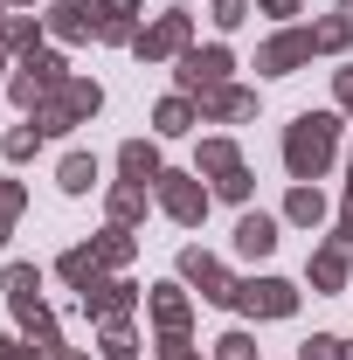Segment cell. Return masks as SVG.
<instances>
[{
    "mask_svg": "<svg viewBox=\"0 0 353 360\" xmlns=\"http://www.w3.org/2000/svg\"><path fill=\"white\" fill-rule=\"evenodd\" d=\"M97 111H104V90L90 84V77H70L63 90H49V97L28 111V118L42 125V139H63V132H77V125H90Z\"/></svg>",
    "mask_w": 353,
    "mask_h": 360,
    "instance_id": "cell-3",
    "label": "cell"
},
{
    "mask_svg": "<svg viewBox=\"0 0 353 360\" xmlns=\"http://www.w3.org/2000/svg\"><path fill=\"white\" fill-rule=\"evenodd\" d=\"M0 360H49L35 340H14V333H0Z\"/></svg>",
    "mask_w": 353,
    "mask_h": 360,
    "instance_id": "cell-35",
    "label": "cell"
},
{
    "mask_svg": "<svg viewBox=\"0 0 353 360\" xmlns=\"http://www.w3.org/2000/svg\"><path fill=\"white\" fill-rule=\"evenodd\" d=\"M0 291H7V305H14L21 340H35V347L56 360V354H63V326H56V312L42 305V270H35V264H7V270H0Z\"/></svg>",
    "mask_w": 353,
    "mask_h": 360,
    "instance_id": "cell-1",
    "label": "cell"
},
{
    "mask_svg": "<svg viewBox=\"0 0 353 360\" xmlns=\"http://www.w3.org/2000/svg\"><path fill=\"white\" fill-rule=\"evenodd\" d=\"M180 284H194L208 305H236V277H229V264L208 257V250H180Z\"/></svg>",
    "mask_w": 353,
    "mask_h": 360,
    "instance_id": "cell-9",
    "label": "cell"
},
{
    "mask_svg": "<svg viewBox=\"0 0 353 360\" xmlns=\"http://www.w3.org/2000/svg\"><path fill=\"white\" fill-rule=\"evenodd\" d=\"M118 174L132 180V187H153V180L167 174V167H160V146H153V139H125V146H118Z\"/></svg>",
    "mask_w": 353,
    "mask_h": 360,
    "instance_id": "cell-18",
    "label": "cell"
},
{
    "mask_svg": "<svg viewBox=\"0 0 353 360\" xmlns=\"http://www.w3.org/2000/svg\"><path fill=\"white\" fill-rule=\"evenodd\" d=\"M270 250H277V215H264V208H243V222H236V257L264 264Z\"/></svg>",
    "mask_w": 353,
    "mask_h": 360,
    "instance_id": "cell-16",
    "label": "cell"
},
{
    "mask_svg": "<svg viewBox=\"0 0 353 360\" xmlns=\"http://www.w3.org/2000/svg\"><path fill=\"white\" fill-rule=\"evenodd\" d=\"M0 21H7V14H0Z\"/></svg>",
    "mask_w": 353,
    "mask_h": 360,
    "instance_id": "cell-45",
    "label": "cell"
},
{
    "mask_svg": "<svg viewBox=\"0 0 353 360\" xmlns=\"http://www.w3.org/2000/svg\"><path fill=\"white\" fill-rule=\"evenodd\" d=\"M194 125H201V104H194L187 90H174V97L153 104V132L160 139H180V132H194Z\"/></svg>",
    "mask_w": 353,
    "mask_h": 360,
    "instance_id": "cell-17",
    "label": "cell"
},
{
    "mask_svg": "<svg viewBox=\"0 0 353 360\" xmlns=\"http://www.w3.org/2000/svg\"><path fill=\"white\" fill-rule=\"evenodd\" d=\"M208 21H215V28H243V21H250V0H215Z\"/></svg>",
    "mask_w": 353,
    "mask_h": 360,
    "instance_id": "cell-32",
    "label": "cell"
},
{
    "mask_svg": "<svg viewBox=\"0 0 353 360\" xmlns=\"http://www.w3.org/2000/svg\"><path fill=\"white\" fill-rule=\"evenodd\" d=\"M56 360H90V354H77V347H63V354H56Z\"/></svg>",
    "mask_w": 353,
    "mask_h": 360,
    "instance_id": "cell-41",
    "label": "cell"
},
{
    "mask_svg": "<svg viewBox=\"0 0 353 360\" xmlns=\"http://www.w3.org/2000/svg\"><path fill=\"white\" fill-rule=\"evenodd\" d=\"M312 42H319V56H347V42H353V21H347V14H326V21L312 28Z\"/></svg>",
    "mask_w": 353,
    "mask_h": 360,
    "instance_id": "cell-27",
    "label": "cell"
},
{
    "mask_svg": "<svg viewBox=\"0 0 353 360\" xmlns=\"http://www.w3.org/2000/svg\"><path fill=\"white\" fill-rule=\"evenodd\" d=\"M333 97H340V111L353 118V70H333Z\"/></svg>",
    "mask_w": 353,
    "mask_h": 360,
    "instance_id": "cell-36",
    "label": "cell"
},
{
    "mask_svg": "<svg viewBox=\"0 0 353 360\" xmlns=\"http://www.w3.org/2000/svg\"><path fill=\"white\" fill-rule=\"evenodd\" d=\"M257 14H270V21H291V14H298V0H257Z\"/></svg>",
    "mask_w": 353,
    "mask_h": 360,
    "instance_id": "cell-38",
    "label": "cell"
},
{
    "mask_svg": "<svg viewBox=\"0 0 353 360\" xmlns=\"http://www.w3.org/2000/svg\"><path fill=\"white\" fill-rule=\"evenodd\" d=\"M56 187H63V194H90V187H97V153H63Z\"/></svg>",
    "mask_w": 353,
    "mask_h": 360,
    "instance_id": "cell-23",
    "label": "cell"
},
{
    "mask_svg": "<svg viewBox=\"0 0 353 360\" xmlns=\"http://www.w3.org/2000/svg\"><path fill=\"white\" fill-rule=\"evenodd\" d=\"M70 84V56H56V49H35V56H21V70L7 77V97L21 104V111H35L49 90Z\"/></svg>",
    "mask_w": 353,
    "mask_h": 360,
    "instance_id": "cell-4",
    "label": "cell"
},
{
    "mask_svg": "<svg viewBox=\"0 0 353 360\" xmlns=\"http://www.w3.org/2000/svg\"><path fill=\"white\" fill-rule=\"evenodd\" d=\"M42 35H49L42 14H7V21H0V49H7V56H35Z\"/></svg>",
    "mask_w": 353,
    "mask_h": 360,
    "instance_id": "cell-20",
    "label": "cell"
},
{
    "mask_svg": "<svg viewBox=\"0 0 353 360\" xmlns=\"http://www.w3.org/2000/svg\"><path fill=\"white\" fill-rule=\"evenodd\" d=\"M180 70V90H187V97H201V90H215V84H229V70H236V56H229V49L222 42H208V49H187V56H174Z\"/></svg>",
    "mask_w": 353,
    "mask_h": 360,
    "instance_id": "cell-10",
    "label": "cell"
},
{
    "mask_svg": "<svg viewBox=\"0 0 353 360\" xmlns=\"http://www.w3.org/2000/svg\"><path fill=\"white\" fill-rule=\"evenodd\" d=\"M146 312H153L160 333H187V326H194V298H187L180 284H153V291H146Z\"/></svg>",
    "mask_w": 353,
    "mask_h": 360,
    "instance_id": "cell-15",
    "label": "cell"
},
{
    "mask_svg": "<svg viewBox=\"0 0 353 360\" xmlns=\"http://www.w3.org/2000/svg\"><path fill=\"white\" fill-rule=\"evenodd\" d=\"M326 215H333V208H326V194H319L312 180H298V187L284 194V222H291V229H319Z\"/></svg>",
    "mask_w": 353,
    "mask_h": 360,
    "instance_id": "cell-19",
    "label": "cell"
},
{
    "mask_svg": "<svg viewBox=\"0 0 353 360\" xmlns=\"http://www.w3.org/2000/svg\"><path fill=\"white\" fill-rule=\"evenodd\" d=\"M347 360H353V347H347Z\"/></svg>",
    "mask_w": 353,
    "mask_h": 360,
    "instance_id": "cell-44",
    "label": "cell"
},
{
    "mask_svg": "<svg viewBox=\"0 0 353 360\" xmlns=\"http://www.w3.org/2000/svg\"><path fill=\"white\" fill-rule=\"evenodd\" d=\"M333 153H340V111H305L284 125V174L291 180H326Z\"/></svg>",
    "mask_w": 353,
    "mask_h": 360,
    "instance_id": "cell-2",
    "label": "cell"
},
{
    "mask_svg": "<svg viewBox=\"0 0 353 360\" xmlns=\"http://www.w3.org/2000/svg\"><path fill=\"white\" fill-rule=\"evenodd\" d=\"M319 56V42H312V28H277L264 49H257V70L264 77H291L298 63H312Z\"/></svg>",
    "mask_w": 353,
    "mask_h": 360,
    "instance_id": "cell-12",
    "label": "cell"
},
{
    "mask_svg": "<svg viewBox=\"0 0 353 360\" xmlns=\"http://www.w3.org/2000/svg\"><path fill=\"white\" fill-rule=\"evenodd\" d=\"M298 360H347V340H333V333H312L305 347H298Z\"/></svg>",
    "mask_w": 353,
    "mask_h": 360,
    "instance_id": "cell-31",
    "label": "cell"
},
{
    "mask_svg": "<svg viewBox=\"0 0 353 360\" xmlns=\"http://www.w3.org/2000/svg\"><path fill=\"white\" fill-rule=\"evenodd\" d=\"M90 250H97V264H104V270H125V264L139 257V236H132V229H118V222H111L104 236H90Z\"/></svg>",
    "mask_w": 353,
    "mask_h": 360,
    "instance_id": "cell-22",
    "label": "cell"
},
{
    "mask_svg": "<svg viewBox=\"0 0 353 360\" xmlns=\"http://www.w3.org/2000/svg\"><path fill=\"white\" fill-rule=\"evenodd\" d=\"M104 208H111V222H118V229H139V222H146V187H132V180H118Z\"/></svg>",
    "mask_w": 353,
    "mask_h": 360,
    "instance_id": "cell-24",
    "label": "cell"
},
{
    "mask_svg": "<svg viewBox=\"0 0 353 360\" xmlns=\"http://www.w3.org/2000/svg\"><path fill=\"white\" fill-rule=\"evenodd\" d=\"M187 49H194V14H187V7H167L160 21H146L132 35L139 63H167V56H187Z\"/></svg>",
    "mask_w": 353,
    "mask_h": 360,
    "instance_id": "cell-5",
    "label": "cell"
},
{
    "mask_svg": "<svg viewBox=\"0 0 353 360\" xmlns=\"http://www.w3.org/2000/svg\"><path fill=\"white\" fill-rule=\"evenodd\" d=\"M104 14H111V0H63L42 21H49L56 42H90V35H104Z\"/></svg>",
    "mask_w": 353,
    "mask_h": 360,
    "instance_id": "cell-11",
    "label": "cell"
},
{
    "mask_svg": "<svg viewBox=\"0 0 353 360\" xmlns=\"http://www.w3.org/2000/svg\"><path fill=\"white\" fill-rule=\"evenodd\" d=\"M236 312H250V319H291V312H298V284H291V277H236Z\"/></svg>",
    "mask_w": 353,
    "mask_h": 360,
    "instance_id": "cell-7",
    "label": "cell"
},
{
    "mask_svg": "<svg viewBox=\"0 0 353 360\" xmlns=\"http://www.w3.org/2000/svg\"><path fill=\"white\" fill-rule=\"evenodd\" d=\"M97 250H90V243H77V250H63V257H56V277H63V284H77V291H84L90 277H97Z\"/></svg>",
    "mask_w": 353,
    "mask_h": 360,
    "instance_id": "cell-25",
    "label": "cell"
},
{
    "mask_svg": "<svg viewBox=\"0 0 353 360\" xmlns=\"http://www.w3.org/2000/svg\"><path fill=\"white\" fill-rule=\"evenodd\" d=\"M97 347H104V360H139V333H132V319H111V326L97 333Z\"/></svg>",
    "mask_w": 353,
    "mask_h": 360,
    "instance_id": "cell-26",
    "label": "cell"
},
{
    "mask_svg": "<svg viewBox=\"0 0 353 360\" xmlns=\"http://www.w3.org/2000/svg\"><path fill=\"white\" fill-rule=\"evenodd\" d=\"M340 243L353 250V180H347V201H340Z\"/></svg>",
    "mask_w": 353,
    "mask_h": 360,
    "instance_id": "cell-37",
    "label": "cell"
},
{
    "mask_svg": "<svg viewBox=\"0 0 353 360\" xmlns=\"http://www.w3.org/2000/svg\"><path fill=\"white\" fill-rule=\"evenodd\" d=\"M160 360H201V347L187 333H160Z\"/></svg>",
    "mask_w": 353,
    "mask_h": 360,
    "instance_id": "cell-34",
    "label": "cell"
},
{
    "mask_svg": "<svg viewBox=\"0 0 353 360\" xmlns=\"http://www.w3.org/2000/svg\"><path fill=\"white\" fill-rule=\"evenodd\" d=\"M153 194H160L167 222H180V229H194L201 215H208V187H201V174H160Z\"/></svg>",
    "mask_w": 353,
    "mask_h": 360,
    "instance_id": "cell-8",
    "label": "cell"
},
{
    "mask_svg": "<svg viewBox=\"0 0 353 360\" xmlns=\"http://www.w3.org/2000/svg\"><path fill=\"white\" fill-rule=\"evenodd\" d=\"M215 360H257V333H243V326L222 333V340H215Z\"/></svg>",
    "mask_w": 353,
    "mask_h": 360,
    "instance_id": "cell-30",
    "label": "cell"
},
{
    "mask_svg": "<svg viewBox=\"0 0 353 360\" xmlns=\"http://www.w3.org/2000/svg\"><path fill=\"white\" fill-rule=\"evenodd\" d=\"M111 7H118V14H139V7H146V0H111Z\"/></svg>",
    "mask_w": 353,
    "mask_h": 360,
    "instance_id": "cell-39",
    "label": "cell"
},
{
    "mask_svg": "<svg viewBox=\"0 0 353 360\" xmlns=\"http://www.w3.org/2000/svg\"><path fill=\"white\" fill-rule=\"evenodd\" d=\"M305 277H312V291H347V277H353V250L333 236V243H319L312 250V264H305Z\"/></svg>",
    "mask_w": 353,
    "mask_h": 360,
    "instance_id": "cell-14",
    "label": "cell"
},
{
    "mask_svg": "<svg viewBox=\"0 0 353 360\" xmlns=\"http://www.w3.org/2000/svg\"><path fill=\"white\" fill-rule=\"evenodd\" d=\"M250 187H257V180H250V167H236L229 180H215V194H222V201H236V208L250 201Z\"/></svg>",
    "mask_w": 353,
    "mask_h": 360,
    "instance_id": "cell-33",
    "label": "cell"
},
{
    "mask_svg": "<svg viewBox=\"0 0 353 360\" xmlns=\"http://www.w3.org/2000/svg\"><path fill=\"white\" fill-rule=\"evenodd\" d=\"M340 14H347V21H353V0H340Z\"/></svg>",
    "mask_w": 353,
    "mask_h": 360,
    "instance_id": "cell-42",
    "label": "cell"
},
{
    "mask_svg": "<svg viewBox=\"0 0 353 360\" xmlns=\"http://www.w3.org/2000/svg\"><path fill=\"white\" fill-rule=\"evenodd\" d=\"M21 208H28V187H21V180H0V243L14 236V222H21Z\"/></svg>",
    "mask_w": 353,
    "mask_h": 360,
    "instance_id": "cell-29",
    "label": "cell"
},
{
    "mask_svg": "<svg viewBox=\"0 0 353 360\" xmlns=\"http://www.w3.org/2000/svg\"><path fill=\"white\" fill-rule=\"evenodd\" d=\"M0 7H14V14H28V7H35V0H0Z\"/></svg>",
    "mask_w": 353,
    "mask_h": 360,
    "instance_id": "cell-40",
    "label": "cell"
},
{
    "mask_svg": "<svg viewBox=\"0 0 353 360\" xmlns=\"http://www.w3.org/2000/svg\"><path fill=\"white\" fill-rule=\"evenodd\" d=\"M174 7H187V0H174Z\"/></svg>",
    "mask_w": 353,
    "mask_h": 360,
    "instance_id": "cell-43",
    "label": "cell"
},
{
    "mask_svg": "<svg viewBox=\"0 0 353 360\" xmlns=\"http://www.w3.org/2000/svg\"><path fill=\"white\" fill-rule=\"evenodd\" d=\"M77 298H84V312L97 319V326H111V319H132L139 305H146V291H139L132 277H111V270H97Z\"/></svg>",
    "mask_w": 353,
    "mask_h": 360,
    "instance_id": "cell-6",
    "label": "cell"
},
{
    "mask_svg": "<svg viewBox=\"0 0 353 360\" xmlns=\"http://www.w3.org/2000/svg\"><path fill=\"white\" fill-rule=\"evenodd\" d=\"M0 153H7L14 167H21V160H35V153H42V125H35V118H28V125H14V132L0 139Z\"/></svg>",
    "mask_w": 353,
    "mask_h": 360,
    "instance_id": "cell-28",
    "label": "cell"
},
{
    "mask_svg": "<svg viewBox=\"0 0 353 360\" xmlns=\"http://www.w3.org/2000/svg\"><path fill=\"white\" fill-rule=\"evenodd\" d=\"M194 104H201V125H236V118H257V90H243V84H215V90H201Z\"/></svg>",
    "mask_w": 353,
    "mask_h": 360,
    "instance_id": "cell-13",
    "label": "cell"
},
{
    "mask_svg": "<svg viewBox=\"0 0 353 360\" xmlns=\"http://www.w3.org/2000/svg\"><path fill=\"white\" fill-rule=\"evenodd\" d=\"M236 167H243V146H236V139H201V153H194V174L229 180Z\"/></svg>",
    "mask_w": 353,
    "mask_h": 360,
    "instance_id": "cell-21",
    "label": "cell"
}]
</instances>
